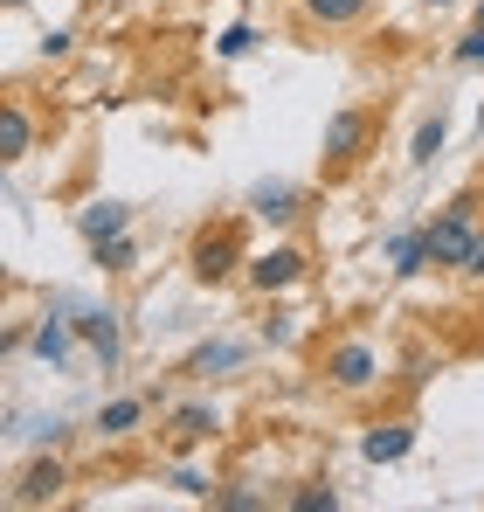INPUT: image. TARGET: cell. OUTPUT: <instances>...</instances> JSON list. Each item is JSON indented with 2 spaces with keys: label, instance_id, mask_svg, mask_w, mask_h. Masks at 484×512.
Listing matches in <instances>:
<instances>
[{
  "label": "cell",
  "instance_id": "1",
  "mask_svg": "<svg viewBox=\"0 0 484 512\" xmlns=\"http://www.w3.org/2000/svg\"><path fill=\"white\" fill-rule=\"evenodd\" d=\"M478 208H484L478 194H457V201H450V208L422 229V236H429V263H436V270H464V256H471V243H478V229H484Z\"/></svg>",
  "mask_w": 484,
  "mask_h": 512
},
{
  "label": "cell",
  "instance_id": "2",
  "mask_svg": "<svg viewBox=\"0 0 484 512\" xmlns=\"http://www.w3.org/2000/svg\"><path fill=\"white\" fill-rule=\"evenodd\" d=\"M367 139H374V111H360V104L332 111V118H325V173H346V167H360Z\"/></svg>",
  "mask_w": 484,
  "mask_h": 512
},
{
  "label": "cell",
  "instance_id": "3",
  "mask_svg": "<svg viewBox=\"0 0 484 512\" xmlns=\"http://www.w3.org/2000/svg\"><path fill=\"white\" fill-rule=\"evenodd\" d=\"M187 263H194V277H201V284L236 277V263H242V229H236V222L201 229V236H194V250H187Z\"/></svg>",
  "mask_w": 484,
  "mask_h": 512
},
{
  "label": "cell",
  "instance_id": "4",
  "mask_svg": "<svg viewBox=\"0 0 484 512\" xmlns=\"http://www.w3.org/2000/svg\"><path fill=\"white\" fill-rule=\"evenodd\" d=\"M325 381H332V388H346V395L374 388V381H381V360H374V346H360V340H339L332 353H325Z\"/></svg>",
  "mask_w": 484,
  "mask_h": 512
},
{
  "label": "cell",
  "instance_id": "5",
  "mask_svg": "<svg viewBox=\"0 0 484 512\" xmlns=\"http://www.w3.org/2000/svg\"><path fill=\"white\" fill-rule=\"evenodd\" d=\"M408 450H415V423H374L360 436V457L367 464H402Z\"/></svg>",
  "mask_w": 484,
  "mask_h": 512
},
{
  "label": "cell",
  "instance_id": "6",
  "mask_svg": "<svg viewBox=\"0 0 484 512\" xmlns=\"http://www.w3.org/2000/svg\"><path fill=\"white\" fill-rule=\"evenodd\" d=\"M77 340H90V353H97L104 367H118V312L83 305V312H77Z\"/></svg>",
  "mask_w": 484,
  "mask_h": 512
},
{
  "label": "cell",
  "instance_id": "7",
  "mask_svg": "<svg viewBox=\"0 0 484 512\" xmlns=\"http://www.w3.org/2000/svg\"><path fill=\"white\" fill-rule=\"evenodd\" d=\"M298 277H305V256L298 250L249 256V284H256V291H284V284H298Z\"/></svg>",
  "mask_w": 484,
  "mask_h": 512
},
{
  "label": "cell",
  "instance_id": "8",
  "mask_svg": "<svg viewBox=\"0 0 484 512\" xmlns=\"http://www.w3.org/2000/svg\"><path fill=\"white\" fill-rule=\"evenodd\" d=\"M28 153H35V118L7 97V104H0V160L14 167V160H28Z\"/></svg>",
  "mask_w": 484,
  "mask_h": 512
},
{
  "label": "cell",
  "instance_id": "9",
  "mask_svg": "<svg viewBox=\"0 0 484 512\" xmlns=\"http://www.w3.org/2000/svg\"><path fill=\"white\" fill-rule=\"evenodd\" d=\"M125 222H132L125 201H97V208H83V215H77L83 243H111V236H125Z\"/></svg>",
  "mask_w": 484,
  "mask_h": 512
},
{
  "label": "cell",
  "instance_id": "10",
  "mask_svg": "<svg viewBox=\"0 0 484 512\" xmlns=\"http://www.w3.org/2000/svg\"><path fill=\"white\" fill-rule=\"evenodd\" d=\"M388 270H395V277H422V270H429V236H422V229H395Z\"/></svg>",
  "mask_w": 484,
  "mask_h": 512
},
{
  "label": "cell",
  "instance_id": "11",
  "mask_svg": "<svg viewBox=\"0 0 484 512\" xmlns=\"http://www.w3.org/2000/svg\"><path fill=\"white\" fill-rule=\"evenodd\" d=\"M56 492H63V464L42 457V464H28V478L14 485V506H42V499H56Z\"/></svg>",
  "mask_w": 484,
  "mask_h": 512
},
{
  "label": "cell",
  "instance_id": "12",
  "mask_svg": "<svg viewBox=\"0 0 484 512\" xmlns=\"http://www.w3.org/2000/svg\"><path fill=\"white\" fill-rule=\"evenodd\" d=\"M249 208H256L263 222H291V215H298V187H291V180H263V187L249 194Z\"/></svg>",
  "mask_w": 484,
  "mask_h": 512
},
{
  "label": "cell",
  "instance_id": "13",
  "mask_svg": "<svg viewBox=\"0 0 484 512\" xmlns=\"http://www.w3.org/2000/svg\"><path fill=\"white\" fill-rule=\"evenodd\" d=\"M215 429H222L215 409H180V416H173V450H194V443H208Z\"/></svg>",
  "mask_w": 484,
  "mask_h": 512
},
{
  "label": "cell",
  "instance_id": "14",
  "mask_svg": "<svg viewBox=\"0 0 484 512\" xmlns=\"http://www.w3.org/2000/svg\"><path fill=\"white\" fill-rule=\"evenodd\" d=\"M70 333H77V319H42V326H35V353H42L49 367H63V360H70Z\"/></svg>",
  "mask_w": 484,
  "mask_h": 512
},
{
  "label": "cell",
  "instance_id": "15",
  "mask_svg": "<svg viewBox=\"0 0 484 512\" xmlns=\"http://www.w3.org/2000/svg\"><path fill=\"white\" fill-rule=\"evenodd\" d=\"M298 7H305L312 21H325V28H346V21H360L374 0H298Z\"/></svg>",
  "mask_w": 484,
  "mask_h": 512
},
{
  "label": "cell",
  "instance_id": "16",
  "mask_svg": "<svg viewBox=\"0 0 484 512\" xmlns=\"http://www.w3.org/2000/svg\"><path fill=\"white\" fill-rule=\"evenodd\" d=\"M236 360H242V346H236V340H215V346H201V353L187 360V374H229Z\"/></svg>",
  "mask_w": 484,
  "mask_h": 512
},
{
  "label": "cell",
  "instance_id": "17",
  "mask_svg": "<svg viewBox=\"0 0 484 512\" xmlns=\"http://www.w3.org/2000/svg\"><path fill=\"white\" fill-rule=\"evenodd\" d=\"M443 139H450V125H443V111H436V118H422V132H415V153H408V160H415V167H436Z\"/></svg>",
  "mask_w": 484,
  "mask_h": 512
},
{
  "label": "cell",
  "instance_id": "18",
  "mask_svg": "<svg viewBox=\"0 0 484 512\" xmlns=\"http://www.w3.org/2000/svg\"><path fill=\"white\" fill-rule=\"evenodd\" d=\"M132 236H111V243H90V263H97V270H111V277H118V270H132Z\"/></svg>",
  "mask_w": 484,
  "mask_h": 512
},
{
  "label": "cell",
  "instance_id": "19",
  "mask_svg": "<svg viewBox=\"0 0 484 512\" xmlns=\"http://www.w3.org/2000/svg\"><path fill=\"white\" fill-rule=\"evenodd\" d=\"M139 416H146V402H132V395H125V402H111V409L97 416V429H104V436H125V429L139 423Z\"/></svg>",
  "mask_w": 484,
  "mask_h": 512
},
{
  "label": "cell",
  "instance_id": "20",
  "mask_svg": "<svg viewBox=\"0 0 484 512\" xmlns=\"http://www.w3.org/2000/svg\"><path fill=\"white\" fill-rule=\"evenodd\" d=\"M291 506H298V512H332V506H339V492H332V485H305Z\"/></svg>",
  "mask_w": 484,
  "mask_h": 512
},
{
  "label": "cell",
  "instance_id": "21",
  "mask_svg": "<svg viewBox=\"0 0 484 512\" xmlns=\"http://www.w3.org/2000/svg\"><path fill=\"white\" fill-rule=\"evenodd\" d=\"M291 333H298L291 312H270V319H263V340H270V346H291Z\"/></svg>",
  "mask_w": 484,
  "mask_h": 512
},
{
  "label": "cell",
  "instance_id": "22",
  "mask_svg": "<svg viewBox=\"0 0 484 512\" xmlns=\"http://www.w3.org/2000/svg\"><path fill=\"white\" fill-rule=\"evenodd\" d=\"M215 506H222V512H256L263 499H256V492H215Z\"/></svg>",
  "mask_w": 484,
  "mask_h": 512
},
{
  "label": "cell",
  "instance_id": "23",
  "mask_svg": "<svg viewBox=\"0 0 484 512\" xmlns=\"http://www.w3.org/2000/svg\"><path fill=\"white\" fill-rule=\"evenodd\" d=\"M249 42H256V28H229V35H222V42H215V49H222V56H242V49H249Z\"/></svg>",
  "mask_w": 484,
  "mask_h": 512
},
{
  "label": "cell",
  "instance_id": "24",
  "mask_svg": "<svg viewBox=\"0 0 484 512\" xmlns=\"http://www.w3.org/2000/svg\"><path fill=\"white\" fill-rule=\"evenodd\" d=\"M457 63H484V28H471V35L457 42Z\"/></svg>",
  "mask_w": 484,
  "mask_h": 512
},
{
  "label": "cell",
  "instance_id": "25",
  "mask_svg": "<svg viewBox=\"0 0 484 512\" xmlns=\"http://www.w3.org/2000/svg\"><path fill=\"white\" fill-rule=\"evenodd\" d=\"M464 277H471V284H484V229H478V243H471V256H464Z\"/></svg>",
  "mask_w": 484,
  "mask_h": 512
},
{
  "label": "cell",
  "instance_id": "26",
  "mask_svg": "<svg viewBox=\"0 0 484 512\" xmlns=\"http://www.w3.org/2000/svg\"><path fill=\"white\" fill-rule=\"evenodd\" d=\"M478 28H484V7H478Z\"/></svg>",
  "mask_w": 484,
  "mask_h": 512
},
{
  "label": "cell",
  "instance_id": "27",
  "mask_svg": "<svg viewBox=\"0 0 484 512\" xmlns=\"http://www.w3.org/2000/svg\"><path fill=\"white\" fill-rule=\"evenodd\" d=\"M7 7H21V0H7Z\"/></svg>",
  "mask_w": 484,
  "mask_h": 512
},
{
  "label": "cell",
  "instance_id": "28",
  "mask_svg": "<svg viewBox=\"0 0 484 512\" xmlns=\"http://www.w3.org/2000/svg\"><path fill=\"white\" fill-rule=\"evenodd\" d=\"M436 7H443V0H436Z\"/></svg>",
  "mask_w": 484,
  "mask_h": 512
}]
</instances>
